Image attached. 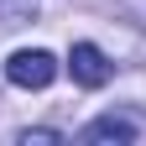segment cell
I'll use <instances>...</instances> for the list:
<instances>
[{
	"label": "cell",
	"instance_id": "cell-1",
	"mask_svg": "<svg viewBox=\"0 0 146 146\" xmlns=\"http://www.w3.org/2000/svg\"><path fill=\"white\" fill-rule=\"evenodd\" d=\"M5 78L16 89H47L58 78V58H52L47 47H21V52L5 58Z\"/></svg>",
	"mask_w": 146,
	"mask_h": 146
},
{
	"label": "cell",
	"instance_id": "cell-3",
	"mask_svg": "<svg viewBox=\"0 0 146 146\" xmlns=\"http://www.w3.org/2000/svg\"><path fill=\"white\" fill-rule=\"evenodd\" d=\"M84 146H125V141H136V120H125V115H99L94 125H84Z\"/></svg>",
	"mask_w": 146,
	"mask_h": 146
},
{
	"label": "cell",
	"instance_id": "cell-5",
	"mask_svg": "<svg viewBox=\"0 0 146 146\" xmlns=\"http://www.w3.org/2000/svg\"><path fill=\"white\" fill-rule=\"evenodd\" d=\"M16 141H21V146H63V136H58V131H21Z\"/></svg>",
	"mask_w": 146,
	"mask_h": 146
},
{
	"label": "cell",
	"instance_id": "cell-2",
	"mask_svg": "<svg viewBox=\"0 0 146 146\" xmlns=\"http://www.w3.org/2000/svg\"><path fill=\"white\" fill-rule=\"evenodd\" d=\"M68 68H73V84H84V89H104L110 84V58H104L94 42H78V47H73Z\"/></svg>",
	"mask_w": 146,
	"mask_h": 146
},
{
	"label": "cell",
	"instance_id": "cell-4",
	"mask_svg": "<svg viewBox=\"0 0 146 146\" xmlns=\"http://www.w3.org/2000/svg\"><path fill=\"white\" fill-rule=\"evenodd\" d=\"M36 11V0H0V26H21Z\"/></svg>",
	"mask_w": 146,
	"mask_h": 146
}]
</instances>
